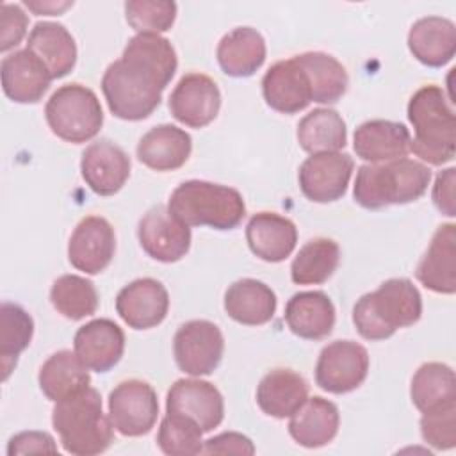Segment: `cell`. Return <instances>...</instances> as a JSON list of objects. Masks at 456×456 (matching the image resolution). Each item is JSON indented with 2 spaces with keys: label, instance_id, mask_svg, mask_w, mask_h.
Segmentation results:
<instances>
[{
  "label": "cell",
  "instance_id": "obj_1",
  "mask_svg": "<svg viewBox=\"0 0 456 456\" xmlns=\"http://www.w3.org/2000/svg\"><path fill=\"white\" fill-rule=\"evenodd\" d=\"M178 68L176 52L160 34H135L121 59L110 62L102 77L109 110L125 121H141L160 105L162 91Z\"/></svg>",
  "mask_w": 456,
  "mask_h": 456
},
{
  "label": "cell",
  "instance_id": "obj_2",
  "mask_svg": "<svg viewBox=\"0 0 456 456\" xmlns=\"http://www.w3.org/2000/svg\"><path fill=\"white\" fill-rule=\"evenodd\" d=\"M422 315V297L408 278H390L363 294L353 308L356 331L367 340H385Z\"/></svg>",
  "mask_w": 456,
  "mask_h": 456
},
{
  "label": "cell",
  "instance_id": "obj_3",
  "mask_svg": "<svg viewBox=\"0 0 456 456\" xmlns=\"http://www.w3.org/2000/svg\"><path fill=\"white\" fill-rule=\"evenodd\" d=\"M408 119L413 126L410 151L431 166H444L456 153L454 110L438 86L417 89L408 102Z\"/></svg>",
  "mask_w": 456,
  "mask_h": 456
},
{
  "label": "cell",
  "instance_id": "obj_4",
  "mask_svg": "<svg viewBox=\"0 0 456 456\" xmlns=\"http://www.w3.org/2000/svg\"><path fill=\"white\" fill-rule=\"evenodd\" d=\"M431 169L413 159L403 157L379 164H363L356 171L354 201L367 210L417 201L429 185Z\"/></svg>",
  "mask_w": 456,
  "mask_h": 456
},
{
  "label": "cell",
  "instance_id": "obj_5",
  "mask_svg": "<svg viewBox=\"0 0 456 456\" xmlns=\"http://www.w3.org/2000/svg\"><path fill=\"white\" fill-rule=\"evenodd\" d=\"M52 426L62 449L77 456L105 452L114 438V426L103 413L102 395L93 387L57 401L52 411Z\"/></svg>",
  "mask_w": 456,
  "mask_h": 456
},
{
  "label": "cell",
  "instance_id": "obj_6",
  "mask_svg": "<svg viewBox=\"0 0 456 456\" xmlns=\"http://www.w3.org/2000/svg\"><path fill=\"white\" fill-rule=\"evenodd\" d=\"M167 208L187 226L233 230L246 216L242 194L228 185L187 180L169 196Z\"/></svg>",
  "mask_w": 456,
  "mask_h": 456
},
{
  "label": "cell",
  "instance_id": "obj_7",
  "mask_svg": "<svg viewBox=\"0 0 456 456\" xmlns=\"http://www.w3.org/2000/svg\"><path fill=\"white\" fill-rule=\"evenodd\" d=\"M50 130L62 141L82 144L91 141L103 125V110L93 89L82 84L61 86L45 105Z\"/></svg>",
  "mask_w": 456,
  "mask_h": 456
},
{
  "label": "cell",
  "instance_id": "obj_8",
  "mask_svg": "<svg viewBox=\"0 0 456 456\" xmlns=\"http://www.w3.org/2000/svg\"><path fill=\"white\" fill-rule=\"evenodd\" d=\"M224 338L217 324L194 319L183 322L173 338V353L178 369L191 376L212 374L221 363Z\"/></svg>",
  "mask_w": 456,
  "mask_h": 456
},
{
  "label": "cell",
  "instance_id": "obj_9",
  "mask_svg": "<svg viewBox=\"0 0 456 456\" xmlns=\"http://www.w3.org/2000/svg\"><path fill=\"white\" fill-rule=\"evenodd\" d=\"M159 417V399L150 383L125 379L109 394V419L123 436H142Z\"/></svg>",
  "mask_w": 456,
  "mask_h": 456
},
{
  "label": "cell",
  "instance_id": "obj_10",
  "mask_svg": "<svg viewBox=\"0 0 456 456\" xmlns=\"http://www.w3.org/2000/svg\"><path fill=\"white\" fill-rule=\"evenodd\" d=\"M369 353L354 340H335L322 347L315 363V383L330 394L356 390L367 378Z\"/></svg>",
  "mask_w": 456,
  "mask_h": 456
},
{
  "label": "cell",
  "instance_id": "obj_11",
  "mask_svg": "<svg viewBox=\"0 0 456 456\" xmlns=\"http://www.w3.org/2000/svg\"><path fill=\"white\" fill-rule=\"evenodd\" d=\"M137 239L148 256L157 262H178L191 248V228L167 207L150 208L137 224Z\"/></svg>",
  "mask_w": 456,
  "mask_h": 456
},
{
  "label": "cell",
  "instance_id": "obj_12",
  "mask_svg": "<svg viewBox=\"0 0 456 456\" xmlns=\"http://www.w3.org/2000/svg\"><path fill=\"white\" fill-rule=\"evenodd\" d=\"M353 157L340 151L310 155L297 173L299 189L314 203H331L340 200L353 175Z\"/></svg>",
  "mask_w": 456,
  "mask_h": 456
},
{
  "label": "cell",
  "instance_id": "obj_13",
  "mask_svg": "<svg viewBox=\"0 0 456 456\" xmlns=\"http://www.w3.org/2000/svg\"><path fill=\"white\" fill-rule=\"evenodd\" d=\"M166 411L192 420L203 433L223 422L224 401L221 392L205 379H176L166 395Z\"/></svg>",
  "mask_w": 456,
  "mask_h": 456
},
{
  "label": "cell",
  "instance_id": "obj_14",
  "mask_svg": "<svg viewBox=\"0 0 456 456\" xmlns=\"http://www.w3.org/2000/svg\"><path fill=\"white\" fill-rule=\"evenodd\" d=\"M219 87L205 73H185L169 94L171 116L191 128H203L212 123L219 114Z\"/></svg>",
  "mask_w": 456,
  "mask_h": 456
},
{
  "label": "cell",
  "instance_id": "obj_15",
  "mask_svg": "<svg viewBox=\"0 0 456 456\" xmlns=\"http://www.w3.org/2000/svg\"><path fill=\"white\" fill-rule=\"evenodd\" d=\"M116 251V235L102 216H86L75 226L68 242L69 264L86 274L102 273Z\"/></svg>",
  "mask_w": 456,
  "mask_h": 456
},
{
  "label": "cell",
  "instance_id": "obj_16",
  "mask_svg": "<svg viewBox=\"0 0 456 456\" xmlns=\"http://www.w3.org/2000/svg\"><path fill=\"white\" fill-rule=\"evenodd\" d=\"M130 167L126 151L110 139H98L82 151V178L98 196L116 194L128 180Z\"/></svg>",
  "mask_w": 456,
  "mask_h": 456
},
{
  "label": "cell",
  "instance_id": "obj_17",
  "mask_svg": "<svg viewBox=\"0 0 456 456\" xmlns=\"http://www.w3.org/2000/svg\"><path fill=\"white\" fill-rule=\"evenodd\" d=\"M169 310V294L155 278H139L125 285L116 296V312L134 330L159 326Z\"/></svg>",
  "mask_w": 456,
  "mask_h": 456
},
{
  "label": "cell",
  "instance_id": "obj_18",
  "mask_svg": "<svg viewBox=\"0 0 456 456\" xmlns=\"http://www.w3.org/2000/svg\"><path fill=\"white\" fill-rule=\"evenodd\" d=\"M73 349L89 370L107 372L123 356L125 333L110 319H93L77 330Z\"/></svg>",
  "mask_w": 456,
  "mask_h": 456
},
{
  "label": "cell",
  "instance_id": "obj_19",
  "mask_svg": "<svg viewBox=\"0 0 456 456\" xmlns=\"http://www.w3.org/2000/svg\"><path fill=\"white\" fill-rule=\"evenodd\" d=\"M265 103L281 114H296L312 102L310 82L296 57L274 62L262 78Z\"/></svg>",
  "mask_w": 456,
  "mask_h": 456
},
{
  "label": "cell",
  "instance_id": "obj_20",
  "mask_svg": "<svg viewBox=\"0 0 456 456\" xmlns=\"http://www.w3.org/2000/svg\"><path fill=\"white\" fill-rule=\"evenodd\" d=\"M0 77L5 96L16 103H37L53 80L46 66L27 48L2 59Z\"/></svg>",
  "mask_w": 456,
  "mask_h": 456
},
{
  "label": "cell",
  "instance_id": "obj_21",
  "mask_svg": "<svg viewBox=\"0 0 456 456\" xmlns=\"http://www.w3.org/2000/svg\"><path fill=\"white\" fill-rule=\"evenodd\" d=\"M417 280L438 294L456 290V224L445 223L436 228L431 242L415 269Z\"/></svg>",
  "mask_w": 456,
  "mask_h": 456
},
{
  "label": "cell",
  "instance_id": "obj_22",
  "mask_svg": "<svg viewBox=\"0 0 456 456\" xmlns=\"http://www.w3.org/2000/svg\"><path fill=\"white\" fill-rule=\"evenodd\" d=\"M410 130L397 121L369 119L354 130L353 148L356 157L369 164L403 159L410 153Z\"/></svg>",
  "mask_w": 456,
  "mask_h": 456
},
{
  "label": "cell",
  "instance_id": "obj_23",
  "mask_svg": "<svg viewBox=\"0 0 456 456\" xmlns=\"http://www.w3.org/2000/svg\"><path fill=\"white\" fill-rule=\"evenodd\" d=\"M192 151L191 135L175 125H157L150 128L137 142L139 162L153 171H175L182 167Z\"/></svg>",
  "mask_w": 456,
  "mask_h": 456
},
{
  "label": "cell",
  "instance_id": "obj_24",
  "mask_svg": "<svg viewBox=\"0 0 456 456\" xmlns=\"http://www.w3.org/2000/svg\"><path fill=\"white\" fill-rule=\"evenodd\" d=\"M246 240L253 255L264 262H283L297 242L296 224L274 212L255 214L246 226Z\"/></svg>",
  "mask_w": 456,
  "mask_h": 456
},
{
  "label": "cell",
  "instance_id": "obj_25",
  "mask_svg": "<svg viewBox=\"0 0 456 456\" xmlns=\"http://www.w3.org/2000/svg\"><path fill=\"white\" fill-rule=\"evenodd\" d=\"M285 322L301 338L322 340L333 331L335 306L321 290L297 292L285 305Z\"/></svg>",
  "mask_w": 456,
  "mask_h": 456
},
{
  "label": "cell",
  "instance_id": "obj_26",
  "mask_svg": "<svg viewBox=\"0 0 456 456\" xmlns=\"http://www.w3.org/2000/svg\"><path fill=\"white\" fill-rule=\"evenodd\" d=\"M411 55L429 68H442L456 53V27L442 16H424L408 32Z\"/></svg>",
  "mask_w": 456,
  "mask_h": 456
},
{
  "label": "cell",
  "instance_id": "obj_27",
  "mask_svg": "<svg viewBox=\"0 0 456 456\" xmlns=\"http://www.w3.org/2000/svg\"><path fill=\"white\" fill-rule=\"evenodd\" d=\"M338 426L340 415L337 404L321 395H314L290 415L289 433L299 445L317 449L328 445L337 436Z\"/></svg>",
  "mask_w": 456,
  "mask_h": 456
},
{
  "label": "cell",
  "instance_id": "obj_28",
  "mask_svg": "<svg viewBox=\"0 0 456 456\" xmlns=\"http://www.w3.org/2000/svg\"><path fill=\"white\" fill-rule=\"evenodd\" d=\"M308 399L306 379L290 369L269 370L256 387L258 408L274 419L290 417Z\"/></svg>",
  "mask_w": 456,
  "mask_h": 456
},
{
  "label": "cell",
  "instance_id": "obj_29",
  "mask_svg": "<svg viewBox=\"0 0 456 456\" xmlns=\"http://www.w3.org/2000/svg\"><path fill=\"white\" fill-rule=\"evenodd\" d=\"M27 50L46 66L52 78L66 77L77 62V43L62 23L37 21L28 34Z\"/></svg>",
  "mask_w": 456,
  "mask_h": 456
},
{
  "label": "cell",
  "instance_id": "obj_30",
  "mask_svg": "<svg viewBox=\"0 0 456 456\" xmlns=\"http://www.w3.org/2000/svg\"><path fill=\"white\" fill-rule=\"evenodd\" d=\"M224 310L239 324L262 326L274 317L276 294L260 280L242 278L226 289Z\"/></svg>",
  "mask_w": 456,
  "mask_h": 456
},
{
  "label": "cell",
  "instance_id": "obj_31",
  "mask_svg": "<svg viewBox=\"0 0 456 456\" xmlns=\"http://www.w3.org/2000/svg\"><path fill=\"white\" fill-rule=\"evenodd\" d=\"M265 39L251 27H237L224 34L217 45V62L228 77H251L265 61Z\"/></svg>",
  "mask_w": 456,
  "mask_h": 456
},
{
  "label": "cell",
  "instance_id": "obj_32",
  "mask_svg": "<svg viewBox=\"0 0 456 456\" xmlns=\"http://www.w3.org/2000/svg\"><path fill=\"white\" fill-rule=\"evenodd\" d=\"M41 392L53 403L71 397L89 387V369L80 362L77 353L62 349L48 356L37 374Z\"/></svg>",
  "mask_w": 456,
  "mask_h": 456
},
{
  "label": "cell",
  "instance_id": "obj_33",
  "mask_svg": "<svg viewBox=\"0 0 456 456\" xmlns=\"http://www.w3.org/2000/svg\"><path fill=\"white\" fill-rule=\"evenodd\" d=\"M299 146L310 155L338 151L347 142V128L342 116L328 107H319L305 114L296 130Z\"/></svg>",
  "mask_w": 456,
  "mask_h": 456
},
{
  "label": "cell",
  "instance_id": "obj_34",
  "mask_svg": "<svg viewBox=\"0 0 456 456\" xmlns=\"http://www.w3.org/2000/svg\"><path fill=\"white\" fill-rule=\"evenodd\" d=\"M296 61L303 66L308 77L312 102L335 103L346 94L349 77L346 68L333 55L324 52H305L296 55Z\"/></svg>",
  "mask_w": 456,
  "mask_h": 456
},
{
  "label": "cell",
  "instance_id": "obj_35",
  "mask_svg": "<svg viewBox=\"0 0 456 456\" xmlns=\"http://www.w3.org/2000/svg\"><path fill=\"white\" fill-rule=\"evenodd\" d=\"M410 397L422 413L456 403L454 370L442 362L422 363L411 378Z\"/></svg>",
  "mask_w": 456,
  "mask_h": 456
},
{
  "label": "cell",
  "instance_id": "obj_36",
  "mask_svg": "<svg viewBox=\"0 0 456 456\" xmlns=\"http://www.w3.org/2000/svg\"><path fill=\"white\" fill-rule=\"evenodd\" d=\"M340 262V248L333 239H310L294 256L290 278L296 285H319L328 281Z\"/></svg>",
  "mask_w": 456,
  "mask_h": 456
},
{
  "label": "cell",
  "instance_id": "obj_37",
  "mask_svg": "<svg viewBox=\"0 0 456 456\" xmlns=\"http://www.w3.org/2000/svg\"><path fill=\"white\" fill-rule=\"evenodd\" d=\"M34 335V321L16 303L4 301L0 306V365L5 381L18 363V356L25 351Z\"/></svg>",
  "mask_w": 456,
  "mask_h": 456
},
{
  "label": "cell",
  "instance_id": "obj_38",
  "mask_svg": "<svg viewBox=\"0 0 456 456\" xmlns=\"http://www.w3.org/2000/svg\"><path fill=\"white\" fill-rule=\"evenodd\" d=\"M50 301L66 319L80 321L96 312L98 292L91 280L78 274H62L50 289Z\"/></svg>",
  "mask_w": 456,
  "mask_h": 456
},
{
  "label": "cell",
  "instance_id": "obj_39",
  "mask_svg": "<svg viewBox=\"0 0 456 456\" xmlns=\"http://www.w3.org/2000/svg\"><path fill=\"white\" fill-rule=\"evenodd\" d=\"M201 435L203 431L192 420L166 411L157 433V445L169 456L200 454L203 452Z\"/></svg>",
  "mask_w": 456,
  "mask_h": 456
},
{
  "label": "cell",
  "instance_id": "obj_40",
  "mask_svg": "<svg viewBox=\"0 0 456 456\" xmlns=\"http://www.w3.org/2000/svg\"><path fill=\"white\" fill-rule=\"evenodd\" d=\"M125 18L137 34H160L173 27L176 4L169 0H128Z\"/></svg>",
  "mask_w": 456,
  "mask_h": 456
},
{
  "label": "cell",
  "instance_id": "obj_41",
  "mask_svg": "<svg viewBox=\"0 0 456 456\" xmlns=\"http://www.w3.org/2000/svg\"><path fill=\"white\" fill-rule=\"evenodd\" d=\"M420 435L426 444L438 451H449L456 445V403L422 413Z\"/></svg>",
  "mask_w": 456,
  "mask_h": 456
},
{
  "label": "cell",
  "instance_id": "obj_42",
  "mask_svg": "<svg viewBox=\"0 0 456 456\" xmlns=\"http://www.w3.org/2000/svg\"><path fill=\"white\" fill-rule=\"evenodd\" d=\"M0 12H2L0 14V28H2L0 50L5 53L16 48L25 37L28 18L23 12V9L16 4H2Z\"/></svg>",
  "mask_w": 456,
  "mask_h": 456
},
{
  "label": "cell",
  "instance_id": "obj_43",
  "mask_svg": "<svg viewBox=\"0 0 456 456\" xmlns=\"http://www.w3.org/2000/svg\"><path fill=\"white\" fill-rule=\"evenodd\" d=\"M34 452H57L55 440L46 431H21L11 436L7 444V454H34Z\"/></svg>",
  "mask_w": 456,
  "mask_h": 456
},
{
  "label": "cell",
  "instance_id": "obj_44",
  "mask_svg": "<svg viewBox=\"0 0 456 456\" xmlns=\"http://www.w3.org/2000/svg\"><path fill=\"white\" fill-rule=\"evenodd\" d=\"M253 442L237 431H224L203 442V454H253Z\"/></svg>",
  "mask_w": 456,
  "mask_h": 456
},
{
  "label": "cell",
  "instance_id": "obj_45",
  "mask_svg": "<svg viewBox=\"0 0 456 456\" xmlns=\"http://www.w3.org/2000/svg\"><path fill=\"white\" fill-rule=\"evenodd\" d=\"M454 178H456V169L447 167L440 171L435 178L433 185V203L435 207L444 214V216H456L454 208Z\"/></svg>",
  "mask_w": 456,
  "mask_h": 456
},
{
  "label": "cell",
  "instance_id": "obj_46",
  "mask_svg": "<svg viewBox=\"0 0 456 456\" xmlns=\"http://www.w3.org/2000/svg\"><path fill=\"white\" fill-rule=\"evenodd\" d=\"M23 4L30 11H34L37 16H41V14L55 16V14H61L62 11H66L68 7L73 5V2H32V0H27Z\"/></svg>",
  "mask_w": 456,
  "mask_h": 456
}]
</instances>
